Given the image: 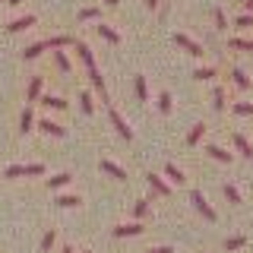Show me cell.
Here are the masks:
<instances>
[{
	"label": "cell",
	"instance_id": "1",
	"mask_svg": "<svg viewBox=\"0 0 253 253\" xmlns=\"http://www.w3.org/2000/svg\"><path fill=\"white\" fill-rule=\"evenodd\" d=\"M190 203H193V209L200 212L203 218H209V221H215V218H218V215H215V209L209 206V200H206V196L200 193V190H193V193H190Z\"/></svg>",
	"mask_w": 253,
	"mask_h": 253
},
{
	"label": "cell",
	"instance_id": "2",
	"mask_svg": "<svg viewBox=\"0 0 253 253\" xmlns=\"http://www.w3.org/2000/svg\"><path fill=\"white\" fill-rule=\"evenodd\" d=\"M174 44H177V47H184V51H187V54H193V57H200V54H206V51H203V44L196 42V38L184 35V32H177V35H174Z\"/></svg>",
	"mask_w": 253,
	"mask_h": 253
},
{
	"label": "cell",
	"instance_id": "3",
	"mask_svg": "<svg viewBox=\"0 0 253 253\" xmlns=\"http://www.w3.org/2000/svg\"><path fill=\"white\" fill-rule=\"evenodd\" d=\"M108 117H111V124H114V130L121 133L124 139H133V130L126 126V121L121 117V111H117V108H108Z\"/></svg>",
	"mask_w": 253,
	"mask_h": 253
},
{
	"label": "cell",
	"instance_id": "4",
	"mask_svg": "<svg viewBox=\"0 0 253 253\" xmlns=\"http://www.w3.org/2000/svg\"><path fill=\"white\" fill-rule=\"evenodd\" d=\"M38 126H42V133H47V136H67V126H60L57 121H51V117H42L38 121Z\"/></svg>",
	"mask_w": 253,
	"mask_h": 253
},
{
	"label": "cell",
	"instance_id": "5",
	"mask_svg": "<svg viewBox=\"0 0 253 253\" xmlns=\"http://www.w3.org/2000/svg\"><path fill=\"white\" fill-rule=\"evenodd\" d=\"M206 152H209V158H215V162H221V165H231L234 162V155L228 152V149L215 146V142H209V146H206Z\"/></svg>",
	"mask_w": 253,
	"mask_h": 253
},
{
	"label": "cell",
	"instance_id": "6",
	"mask_svg": "<svg viewBox=\"0 0 253 253\" xmlns=\"http://www.w3.org/2000/svg\"><path fill=\"white\" fill-rule=\"evenodd\" d=\"M146 180H149V187H152L158 196H171V184L165 177H158V174H146Z\"/></svg>",
	"mask_w": 253,
	"mask_h": 253
},
{
	"label": "cell",
	"instance_id": "7",
	"mask_svg": "<svg viewBox=\"0 0 253 253\" xmlns=\"http://www.w3.org/2000/svg\"><path fill=\"white\" fill-rule=\"evenodd\" d=\"M142 231H146V228H142L139 221H126V225H117L114 228V237H136Z\"/></svg>",
	"mask_w": 253,
	"mask_h": 253
},
{
	"label": "cell",
	"instance_id": "8",
	"mask_svg": "<svg viewBox=\"0 0 253 253\" xmlns=\"http://www.w3.org/2000/svg\"><path fill=\"white\" fill-rule=\"evenodd\" d=\"M76 47V54H79V60L85 63V70H95V54H92V47L85 44V42H76L73 44Z\"/></svg>",
	"mask_w": 253,
	"mask_h": 253
},
{
	"label": "cell",
	"instance_id": "9",
	"mask_svg": "<svg viewBox=\"0 0 253 253\" xmlns=\"http://www.w3.org/2000/svg\"><path fill=\"white\" fill-rule=\"evenodd\" d=\"M32 26H35V16H19V19H13V22H6V32H13V35H16V32H26V29H32Z\"/></svg>",
	"mask_w": 253,
	"mask_h": 253
},
{
	"label": "cell",
	"instance_id": "10",
	"mask_svg": "<svg viewBox=\"0 0 253 253\" xmlns=\"http://www.w3.org/2000/svg\"><path fill=\"white\" fill-rule=\"evenodd\" d=\"M42 89H44V76L38 73V76H32V83H29V89H26V98L29 101H38V98H42Z\"/></svg>",
	"mask_w": 253,
	"mask_h": 253
},
{
	"label": "cell",
	"instance_id": "11",
	"mask_svg": "<svg viewBox=\"0 0 253 253\" xmlns=\"http://www.w3.org/2000/svg\"><path fill=\"white\" fill-rule=\"evenodd\" d=\"M101 171H105V174H111L114 180H126V171H124L117 162H111V158H101Z\"/></svg>",
	"mask_w": 253,
	"mask_h": 253
},
{
	"label": "cell",
	"instance_id": "12",
	"mask_svg": "<svg viewBox=\"0 0 253 253\" xmlns=\"http://www.w3.org/2000/svg\"><path fill=\"white\" fill-rule=\"evenodd\" d=\"M234 149H237L244 158H253V146H250V139L244 136V133H234Z\"/></svg>",
	"mask_w": 253,
	"mask_h": 253
},
{
	"label": "cell",
	"instance_id": "13",
	"mask_svg": "<svg viewBox=\"0 0 253 253\" xmlns=\"http://www.w3.org/2000/svg\"><path fill=\"white\" fill-rule=\"evenodd\" d=\"M215 76H218V67H212V63L209 67H196L193 70V79H200V83H212Z\"/></svg>",
	"mask_w": 253,
	"mask_h": 253
},
{
	"label": "cell",
	"instance_id": "14",
	"mask_svg": "<svg viewBox=\"0 0 253 253\" xmlns=\"http://www.w3.org/2000/svg\"><path fill=\"white\" fill-rule=\"evenodd\" d=\"M32 126H35V114H32V105H29L19 114V133H32Z\"/></svg>",
	"mask_w": 253,
	"mask_h": 253
},
{
	"label": "cell",
	"instance_id": "15",
	"mask_svg": "<svg viewBox=\"0 0 253 253\" xmlns=\"http://www.w3.org/2000/svg\"><path fill=\"white\" fill-rule=\"evenodd\" d=\"M89 79H92V85H95V92L101 95V98L108 101V85H105V79H101V73H98V67L95 70H89Z\"/></svg>",
	"mask_w": 253,
	"mask_h": 253
},
{
	"label": "cell",
	"instance_id": "16",
	"mask_svg": "<svg viewBox=\"0 0 253 253\" xmlns=\"http://www.w3.org/2000/svg\"><path fill=\"white\" fill-rule=\"evenodd\" d=\"M38 101H42L44 108H51V111H67V101H63L60 95H42Z\"/></svg>",
	"mask_w": 253,
	"mask_h": 253
},
{
	"label": "cell",
	"instance_id": "17",
	"mask_svg": "<svg viewBox=\"0 0 253 253\" xmlns=\"http://www.w3.org/2000/svg\"><path fill=\"white\" fill-rule=\"evenodd\" d=\"M44 51H47V38H44V42H35V44H29L26 51H22V57H26V60H35V57H42Z\"/></svg>",
	"mask_w": 253,
	"mask_h": 253
},
{
	"label": "cell",
	"instance_id": "18",
	"mask_svg": "<svg viewBox=\"0 0 253 253\" xmlns=\"http://www.w3.org/2000/svg\"><path fill=\"white\" fill-rule=\"evenodd\" d=\"M70 180H73V174H70V171H60V174H54V177H47V187H51V190H60V187H67Z\"/></svg>",
	"mask_w": 253,
	"mask_h": 253
},
{
	"label": "cell",
	"instance_id": "19",
	"mask_svg": "<svg viewBox=\"0 0 253 253\" xmlns=\"http://www.w3.org/2000/svg\"><path fill=\"white\" fill-rule=\"evenodd\" d=\"M231 83L237 85V89H244V92H247V89H250V76H247V73H244V70H241V67H234V70H231Z\"/></svg>",
	"mask_w": 253,
	"mask_h": 253
},
{
	"label": "cell",
	"instance_id": "20",
	"mask_svg": "<svg viewBox=\"0 0 253 253\" xmlns=\"http://www.w3.org/2000/svg\"><path fill=\"white\" fill-rule=\"evenodd\" d=\"M54 203H57L60 209H76V206L83 203V200H79L76 193H60V196H57V200H54Z\"/></svg>",
	"mask_w": 253,
	"mask_h": 253
},
{
	"label": "cell",
	"instance_id": "21",
	"mask_svg": "<svg viewBox=\"0 0 253 253\" xmlns=\"http://www.w3.org/2000/svg\"><path fill=\"white\" fill-rule=\"evenodd\" d=\"M206 130H209L206 124H193V130L187 133V146H196V142H200V139L206 136Z\"/></svg>",
	"mask_w": 253,
	"mask_h": 253
},
{
	"label": "cell",
	"instance_id": "22",
	"mask_svg": "<svg viewBox=\"0 0 253 253\" xmlns=\"http://www.w3.org/2000/svg\"><path fill=\"white\" fill-rule=\"evenodd\" d=\"M228 47H231V51H253V38H241V35H234L231 42H228Z\"/></svg>",
	"mask_w": 253,
	"mask_h": 253
},
{
	"label": "cell",
	"instance_id": "23",
	"mask_svg": "<svg viewBox=\"0 0 253 253\" xmlns=\"http://www.w3.org/2000/svg\"><path fill=\"white\" fill-rule=\"evenodd\" d=\"M54 63L60 67V73H63V76H70V70H73V63H70V57H67L63 51H54Z\"/></svg>",
	"mask_w": 253,
	"mask_h": 253
},
{
	"label": "cell",
	"instance_id": "24",
	"mask_svg": "<svg viewBox=\"0 0 253 253\" xmlns=\"http://www.w3.org/2000/svg\"><path fill=\"white\" fill-rule=\"evenodd\" d=\"M165 174H168V177H171V184H184V180H187V177H184V171H180L177 165H171V162L165 165Z\"/></svg>",
	"mask_w": 253,
	"mask_h": 253
},
{
	"label": "cell",
	"instance_id": "25",
	"mask_svg": "<svg viewBox=\"0 0 253 253\" xmlns=\"http://www.w3.org/2000/svg\"><path fill=\"white\" fill-rule=\"evenodd\" d=\"M98 35L105 38V42H111V44H121V35H117V32L111 29V26H105V22L98 26Z\"/></svg>",
	"mask_w": 253,
	"mask_h": 253
},
{
	"label": "cell",
	"instance_id": "26",
	"mask_svg": "<svg viewBox=\"0 0 253 253\" xmlns=\"http://www.w3.org/2000/svg\"><path fill=\"white\" fill-rule=\"evenodd\" d=\"M133 89H136V98L146 101L149 98V89H146V76H133Z\"/></svg>",
	"mask_w": 253,
	"mask_h": 253
},
{
	"label": "cell",
	"instance_id": "27",
	"mask_svg": "<svg viewBox=\"0 0 253 253\" xmlns=\"http://www.w3.org/2000/svg\"><path fill=\"white\" fill-rule=\"evenodd\" d=\"M212 108H215V111H225V89H221V85L212 89Z\"/></svg>",
	"mask_w": 253,
	"mask_h": 253
},
{
	"label": "cell",
	"instance_id": "28",
	"mask_svg": "<svg viewBox=\"0 0 253 253\" xmlns=\"http://www.w3.org/2000/svg\"><path fill=\"white\" fill-rule=\"evenodd\" d=\"M234 114L237 117H253V101H234Z\"/></svg>",
	"mask_w": 253,
	"mask_h": 253
},
{
	"label": "cell",
	"instance_id": "29",
	"mask_svg": "<svg viewBox=\"0 0 253 253\" xmlns=\"http://www.w3.org/2000/svg\"><path fill=\"white\" fill-rule=\"evenodd\" d=\"M212 19H215V29H218V32L228 29V16H225V10H221V6H215V10H212Z\"/></svg>",
	"mask_w": 253,
	"mask_h": 253
},
{
	"label": "cell",
	"instance_id": "30",
	"mask_svg": "<svg viewBox=\"0 0 253 253\" xmlns=\"http://www.w3.org/2000/svg\"><path fill=\"white\" fill-rule=\"evenodd\" d=\"M171 108H174L171 92H162V95H158V111H162V114H171Z\"/></svg>",
	"mask_w": 253,
	"mask_h": 253
},
{
	"label": "cell",
	"instance_id": "31",
	"mask_svg": "<svg viewBox=\"0 0 253 253\" xmlns=\"http://www.w3.org/2000/svg\"><path fill=\"white\" fill-rule=\"evenodd\" d=\"M244 244H247V237H244V234H234V237H228V241H225V250H241L244 247Z\"/></svg>",
	"mask_w": 253,
	"mask_h": 253
},
{
	"label": "cell",
	"instance_id": "32",
	"mask_svg": "<svg viewBox=\"0 0 253 253\" xmlns=\"http://www.w3.org/2000/svg\"><path fill=\"white\" fill-rule=\"evenodd\" d=\"M67 44H76L70 35H54V38H47V47H67Z\"/></svg>",
	"mask_w": 253,
	"mask_h": 253
},
{
	"label": "cell",
	"instance_id": "33",
	"mask_svg": "<svg viewBox=\"0 0 253 253\" xmlns=\"http://www.w3.org/2000/svg\"><path fill=\"white\" fill-rule=\"evenodd\" d=\"M79 108H83V114H92V111H95V101H92V95H89V92L79 95Z\"/></svg>",
	"mask_w": 253,
	"mask_h": 253
},
{
	"label": "cell",
	"instance_id": "34",
	"mask_svg": "<svg viewBox=\"0 0 253 253\" xmlns=\"http://www.w3.org/2000/svg\"><path fill=\"white\" fill-rule=\"evenodd\" d=\"M221 193L228 196V203H241V190H237L234 184H225V187H221Z\"/></svg>",
	"mask_w": 253,
	"mask_h": 253
},
{
	"label": "cell",
	"instance_id": "35",
	"mask_svg": "<svg viewBox=\"0 0 253 253\" xmlns=\"http://www.w3.org/2000/svg\"><path fill=\"white\" fill-rule=\"evenodd\" d=\"M101 10L98 6H85V10H79V22H85V19H98Z\"/></svg>",
	"mask_w": 253,
	"mask_h": 253
},
{
	"label": "cell",
	"instance_id": "36",
	"mask_svg": "<svg viewBox=\"0 0 253 253\" xmlns=\"http://www.w3.org/2000/svg\"><path fill=\"white\" fill-rule=\"evenodd\" d=\"M234 26H237V29H253V13H241V16L234 19Z\"/></svg>",
	"mask_w": 253,
	"mask_h": 253
},
{
	"label": "cell",
	"instance_id": "37",
	"mask_svg": "<svg viewBox=\"0 0 253 253\" xmlns=\"http://www.w3.org/2000/svg\"><path fill=\"white\" fill-rule=\"evenodd\" d=\"M54 241H57V231L51 228V231H47V234L42 237V253H47V250H51V247H54Z\"/></svg>",
	"mask_w": 253,
	"mask_h": 253
},
{
	"label": "cell",
	"instance_id": "38",
	"mask_svg": "<svg viewBox=\"0 0 253 253\" xmlns=\"http://www.w3.org/2000/svg\"><path fill=\"white\" fill-rule=\"evenodd\" d=\"M3 177H13V180H16V177H26V165H10Z\"/></svg>",
	"mask_w": 253,
	"mask_h": 253
},
{
	"label": "cell",
	"instance_id": "39",
	"mask_svg": "<svg viewBox=\"0 0 253 253\" xmlns=\"http://www.w3.org/2000/svg\"><path fill=\"white\" fill-rule=\"evenodd\" d=\"M38 174H44V165H42V162L26 165V177H38Z\"/></svg>",
	"mask_w": 253,
	"mask_h": 253
},
{
	"label": "cell",
	"instance_id": "40",
	"mask_svg": "<svg viewBox=\"0 0 253 253\" xmlns=\"http://www.w3.org/2000/svg\"><path fill=\"white\" fill-rule=\"evenodd\" d=\"M146 212H149V200H136V203H133V215H136V218H142Z\"/></svg>",
	"mask_w": 253,
	"mask_h": 253
},
{
	"label": "cell",
	"instance_id": "41",
	"mask_svg": "<svg viewBox=\"0 0 253 253\" xmlns=\"http://www.w3.org/2000/svg\"><path fill=\"white\" fill-rule=\"evenodd\" d=\"M146 253H174L171 247H152V250H146Z\"/></svg>",
	"mask_w": 253,
	"mask_h": 253
},
{
	"label": "cell",
	"instance_id": "42",
	"mask_svg": "<svg viewBox=\"0 0 253 253\" xmlns=\"http://www.w3.org/2000/svg\"><path fill=\"white\" fill-rule=\"evenodd\" d=\"M158 3H162V0H146V6H149V10H152V13L158 10Z\"/></svg>",
	"mask_w": 253,
	"mask_h": 253
},
{
	"label": "cell",
	"instance_id": "43",
	"mask_svg": "<svg viewBox=\"0 0 253 253\" xmlns=\"http://www.w3.org/2000/svg\"><path fill=\"white\" fill-rule=\"evenodd\" d=\"M244 10H247V13H253V0H244Z\"/></svg>",
	"mask_w": 253,
	"mask_h": 253
},
{
	"label": "cell",
	"instance_id": "44",
	"mask_svg": "<svg viewBox=\"0 0 253 253\" xmlns=\"http://www.w3.org/2000/svg\"><path fill=\"white\" fill-rule=\"evenodd\" d=\"M6 3H10V6H19V3H22V0H6Z\"/></svg>",
	"mask_w": 253,
	"mask_h": 253
},
{
	"label": "cell",
	"instance_id": "45",
	"mask_svg": "<svg viewBox=\"0 0 253 253\" xmlns=\"http://www.w3.org/2000/svg\"><path fill=\"white\" fill-rule=\"evenodd\" d=\"M105 3H108V6H117V3H121V0H105Z\"/></svg>",
	"mask_w": 253,
	"mask_h": 253
},
{
	"label": "cell",
	"instance_id": "46",
	"mask_svg": "<svg viewBox=\"0 0 253 253\" xmlns=\"http://www.w3.org/2000/svg\"><path fill=\"white\" fill-rule=\"evenodd\" d=\"M60 253H76V250H73V247H63V250H60Z\"/></svg>",
	"mask_w": 253,
	"mask_h": 253
},
{
	"label": "cell",
	"instance_id": "47",
	"mask_svg": "<svg viewBox=\"0 0 253 253\" xmlns=\"http://www.w3.org/2000/svg\"><path fill=\"white\" fill-rule=\"evenodd\" d=\"M83 253H89V250H83Z\"/></svg>",
	"mask_w": 253,
	"mask_h": 253
},
{
	"label": "cell",
	"instance_id": "48",
	"mask_svg": "<svg viewBox=\"0 0 253 253\" xmlns=\"http://www.w3.org/2000/svg\"><path fill=\"white\" fill-rule=\"evenodd\" d=\"M0 3H3V0H0Z\"/></svg>",
	"mask_w": 253,
	"mask_h": 253
}]
</instances>
